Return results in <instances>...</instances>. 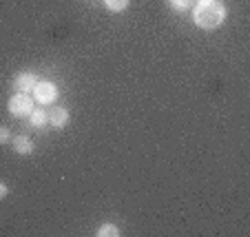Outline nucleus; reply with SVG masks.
Segmentation results:
<instances>
[{
	"label": "nucleus",
	"mask_w": 250,
	"mask_h": 237,
	"mask_svg": "<svg viewBox=\"0 0 250 237\" xmlns=\"http://www.w3.org/2000/svg\"><path fill=\"white\" fill-rule=\"evenodd\" d=\"M9 140H11V133H9V129H7V127H0V144L9 142Z\"/></svg>",
	"instance_id": "9b49d317"
},
{
	"label": "nucleus",
	"mask_w": 250,
	"mask_h": 237,
	"mask_svg": "<svg viewBox=\"0 0 250 237\" xmlns=\"http://www.w3.org/2000/svg\"><path fill=\"white\" fill-rule=\"evenodd\" d=\"M195 2H197V0H168V5L173 7L175 11H186V9H190Z\"/></svg>",
	"instance_id": "1a4fd4ad"
},
{
	"label": "nucleus",
	"mask_w": 250,
	"mask_h": 237,
	"mask_svg": "<svg viewBox=\"0 0 250 237\" xmlns=\"http://www.w3.org/2000/svg\"><path fill=\"white\" fill-rule=\"evenodd\" d=\"M11 147H14V151L18 153V155H31L33 153V142L27 135H16V138L11 140Z\"/></svg>",
	"instance_id": "423d86ee"
},
{
	"label": "nucleus",
	"mask_w": 250,
	"mask_h": 237,
	"mask_svg": "<svg viewBox=\"0 0 250 237\" xmlns=\"http://www.w3.org/2000/svg\"><path fill=\"white\" fill-rule=\"evenodd\" d=\"M7 109H9V113L14 115V118H27L36 107H33V100L29 98L27 93H18V91H16L9 98V102H7Z\"/></svg>",
	"instance_id": "f03ea898"
},
{
	"label": "nucleus",
	"mask_w": 250,
	"mask_h": 237,
	"mask_svg": "<svg viewBox=\"0 0 250 237\" xmlns=\"http://www.w3.org/2000/svg\"><path fill=\"white\" fill-rule=\"evenodd\" d=\"M33 98H36L38 105H53L58 100V86L53 85V82H40L38 80L36 89H33Z\"/></svg>",
	"instance_id": "7ed1b4c3"
},
{
	"label": "nucleus",
	"mask_w": 250,
	"mask_h": 237,
	"mask_svg": "<svg viewBox=\"0 0 250 237\" xmlns=\"http://www.w3.org/2000/svg\"><path fill=\"white\" fill-rule=\"evenodd\" d=\"M193 7V20L204 31H212L226 20V7L222 0H197Z\"/></svg>",
	"instance_id": "f257e3e1"
},
{
	"label": "nucleus",
	"mask_w": 250,
	"mask_h": 237,
	"mask_svg": "<svg viewBox=\"0 0 250 237\" xmlns=\"http://www.w3.org/2000/svg\"><path fill=\"white\" fill-rule=\"evenodd\" d=\"M36 85H38V76L33 71H20L14 78V89L18 93H29V91L36 89Z\"/></svg>",
	"instance_id": "20e7f679"
},
{
	"label": "nucleus",
	"mask_w": 250,
	"mask_h": 237,
	"mask_svg": "<svg viewBox=\"0 0 250 237\" xmlns=\"http://www.w3.org/2000/svg\"><path fill=\"white\" fill-rule=\"evenodd\" d=\"M98 235L100 237H106V235L118 237L120 231H118V226H115V224H102V226H100V231H98Z\"/></svg>",
	"instance_id": "9d476101"
},
{
	"label": "nucleus",
	"mask_w": 250,
	"mask_h": 237,
	"mask_svg": "<svg viewBox=\"0 0 250 237\" xmlns=\"http://www.w3.org/2000/svg\"><path fill=\"white\" fill-rule=\"evenodd\" d=\"M27 118H29V124H31V127H36V129H42L44 124L49 122V113H47V111H42V109H33Z\"/></svg>",
	"instance_id": "0eeeda50"
},
{
	"label": "nucleus",
	"mask_w": 250,
	"mask_h": 237,
	"mask_svg": "<svg viewBox=\"0 0 250 237\" xmlns=\"http://www.w3.org/2000/svg\"><path fill=\"white\" fill-rule=\"evenodd\" d=\"M69 109H64V107H53L51 113H49V122L53 124L56 129H64L66 124H69Z\"/></svg>",
	"instance_id": "39448f33"
},
{
	"label": "nucleus",
	"mask_w": 250,
	"mask_h": 237,
	"mask_svg": "<svg viewBox=\"0 0 250 237\" xmlns=\"http://www.w3.org/2000/svg\"><path fill=\"white\" fill-rule=\"evenodd\" d=\"M5 195H7V186H5V184H2V182H0V199L5 197Z\"/></svg>",
	"instance_id": "f8f14e48"
},
{
	"label": "nucleus",
	"mask_w": 250,
	"mask_h": 237,
	"mask_svg": "<svg viewBox=\"0 0 250 237\" xmlns=\"http://www.w3.org/2000/svg\"><path fill=\"white\" fill-rule=\"evenodd\" d=\"M128 5H131V0H104V7H106L109 11H113V14L124 11Z\"/></svg>",
	"instance_id": "6e6552de"
}]
</instances>
